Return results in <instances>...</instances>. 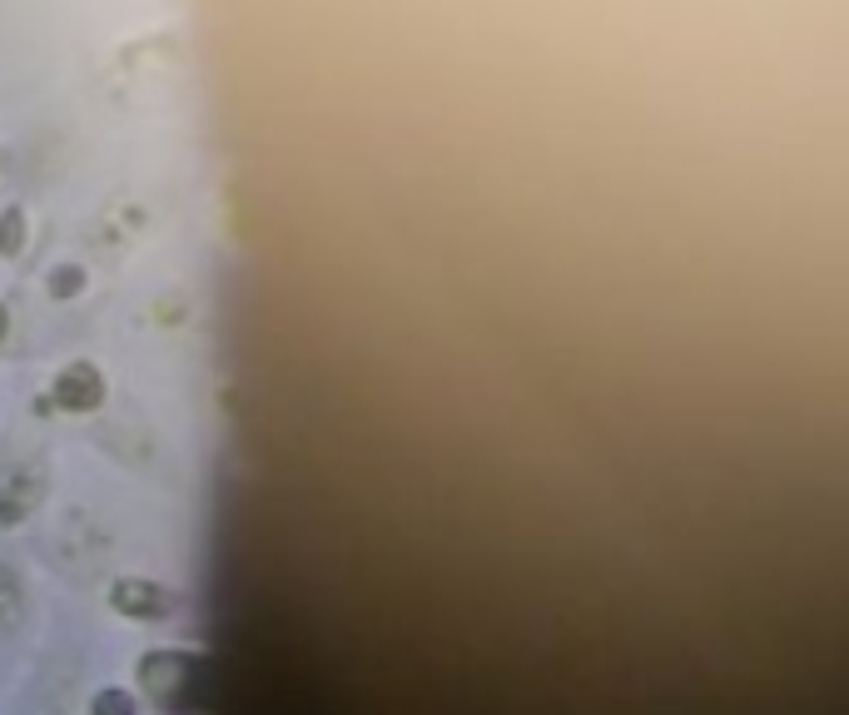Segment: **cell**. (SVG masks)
I'll list each match as a JSON object with an SVG mask.
<instances>
[{"instance_id": "1", "label": "cell", "mask_w": 849, "mask_h": 715, "mask_svg": "<svg viewBox=\"0 0 849 715\" xmlns=\"http://www.w3.org/2000/svg\"><path fill=\"white\" fill-rule=\"evenodd\" d=\"M115 606L120 611H135V616H164L169 611V596L159 586H144V581H120L115 586Z\"/></svg>"}, {"instance_id": "2", "label": "cell", "mask_w": 849, "mask_h": 715, "mask_svg": "<svg viewBox=\"0 0 849 715\" xmlns=\"http://www.w3.org/2000/svg\"><path fill=\"white\" fill-rule=\"evenodd\" d=\"M60 393H65V403L70 408H90V403H100V378H95V368H70L65 378H60Z\"/></svg>"}, {"instance_id": "3", "label": "cell", "mask_w": 849, "mask_h": 715, "mask_svg": "<svg viewBox=\"0 0 849 715\" xmlns=\"http://www.w3.org/2000/svg\"><path fill=\"white\" fill-rule=\"evenodd\" d=\"M120 711H130V701H125L120 691H110V696H100V701H95V715H120Z\"/></svg>"}]
</instances>
